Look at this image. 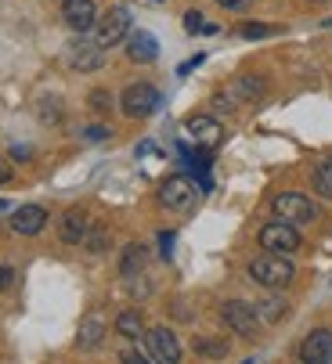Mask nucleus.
Wrapping results in <instances>:
<instances>
[{
    "mask_svg": "<svg viewBox=\"0 0 332 364\" xmlns=\"http://www.w3.org/2000/svg\"><path fill=\"white\" fill-rule=\"evenodd\" d=\"M300 360L304 364H332V332L328 328H314L300 343Z\"/></svg>",
    "mask_w": 332,
    "mask_h": 364,
    "instance_id": "obj_9",
    "label": "nucleus"
},
{
    "mask_svg": "<svg viewBox=\"0 0 332 364\" xmlns=\"http://www.w3.org/2000/svg\"><path fill=\"white\" fill-rule=\"evenodd\" d=\"M145 264H148V249L145 245H127L123 256H120V274L123 278H134V274H145Z\"/></svg>",
    "mask_w": 332,
    "mask_h": 364,
    "instance_id": "obj_16",
    "label": "nucleus"
},
{
    "mask_svg": "<svg viewBox=\"0 0 332 364\" xmlns=\"http://www.w3.org/2000/svg\"><path fill=\"white\" fill-rule=\"evenodd\" d=\"M199 62H202V55H199V58H192V62H185V65H181V76H185V73H192Z\"/></svg>",
    "mask_w": 332,
    "mask_h": 364,
    "instance_id": "obj_33",
    "label": "nucleus"
},
{
    "mask_svg": "<svg viewBox=\"0 0 332 364\" xmlns=\"http://www.w3.org/2000/svg\"><path fill=\"white\" fill-rule=\"evenodd\" d=\"M8 181H11V163L0 159V184H8Z\"/></svg>",
    "mask_w": 332,
    "mask_h": 364,
    "instance_id": "obj_32",
    "label": "nucleus"
},
{
    "mask_svg": "<svg viewBox=\"0 0 332 364\" xmlns=\"http://www.w3.org/2000/svg\"><path fill=\"white\" fill-rule=\"evenodd\" d=\"M260 245H264V252L289 256V252L300 249V231H296V224H289V220L264 224V228H260Z\"/></svg>",
    "mask_w": 332,
    "mask_h": 364,
    "instance_id": "obj_6",
    "label": "nucleus"
},
{
    "mask_svg": "<svg viewBox=\"0 0 332 364\" xmlns=\"http://www.w3.org/2000/svg\"><path fill=\"white\" fill-rule=\"evenodd\" d=\"M286 299H279V296H267V299H260L256 303V318L264 321V325H274V321H282L286 318Z\"/></svg>",
    "mask_w": 332,
    "mask_h": 364,
    "instance_id": "obj_21",
    "label": "nucleus"
},
{
    "mask_svg": "<svg viewBox=\"0 0 332 364\" xmlns=\"http://www.w3.org/2000/svg\"><path fill=\"white\" fill-rule=\"evenodd\" d=\"M185 29H188V33H206L202 15H199V11H188V15H185Z\"/></svg>",
    "mask_w": 332,
    "mask_h": 364,
    "instance_id": "obj_28",
    "label": "nucleus"
},
{
    "mask_svg": "<svg viewBox=\"0 0 332 364\" xmlns=\"http://www.w3.org/2000/svg\"><path fill=\"white\" fill-rule=\"evenodd\" d=\"M120 364H152V357L141 353V350H134V346H123L120 350Z\"/></svg>",
    "mask_w": 332,
    "mask_h": 364,
    "instance_id": "obj_24",
    "label": "nucleus"
},
{
    "mask_svg": "<svg viewBox=\"0 0 332 364\" xmlns=\"http://www.w3.org/2000/svg\"><path fill=\"white\" fill-rule=\"evenodd\" d=\"M141 346L152 357V364H181V343L170 328H148Z\"/></svg>",
    "mask_w": 332,
    "mask_h": 364,
    "instance_id": "obj_5",
    "label": "nucleus"
},
{
    "mask_svg": "<svg viewBox=\"0 0 332 364\" xmlns=\"http://www.w3.org/2000/svg\"><path fill=\"white\" fill-rule=\"evenodd\" d=\"M314 4H321V0H314Z\"/></svg>",
    "mask_w": 332,
    "mask_h": 364,
    "instance_id": "obj_37",
    "label": "nucleus"
},
{
    "mask_svg": "<svg viewBox=\"0 0 332 364\" xmlns=\"http://www.w3.org/2000/svg\"><path fill=\"white\" fill-rule=\"evenodd\" d=\"M43 224H47V210H43V205H22V210L11 213V231L15 235H26V238L40 235Z\"/></svg>",
    "mask_w": 332,
    "mask_h": 364,
    "instance_id": "obj_12",
    "label": "nucleus"
},
{
    "mask_svg": "<svg viewBox=\"0 0 332 364\" xmlns=\"http://www.w3.org/2000/svg\"><path fill=\"white\" fill-rule=\"evenodd\" d=\"M94 36V43L105 50V47H116L120 40H127V33H130V11L127 8H108L105 15H101V22H94V29H90Z\"/></svg>",
    "mask_w": 332,
    "mask_h": 364,
    "instance_id": "obj_3",
    "label": "nucleus"
},
{
    "mask_svg": "<svg viewBox=\"0 0 332 364\" xmlns=\"http://www.w3.org/2000/svg\"><path fill=\"white\" fill-rule=\"evenodd\" d=\"M249 278H253L256 285H264V289H286V285L296 278V271H293V264H289V256L260 252V256L249 259Z\"/></svg>",
    "mask_w": 332,
    "mask_h": 364,
    "instance_id": "obj_1",
    "label": "nucleus"
},
{
    "mask_svg": "<svg viewBox=\"0 0 332 364\" xmlns=\"http://www.w3.org/2000/svg\"><path fill=\"white\" fill-rule=\"evenodd\" d=\"M101 336H105V325H101L98 314H90V318H83V325L76 332V346L80 350H98L101 346Z\"/></svg>",
    "mask_w": 332,
    "mask_h": 364,
    "instance_id": "obj_19",
    "label": "nucleus"
},
{
    "mask_svg": "<svg viewBox=\"0 0 332 364\" xmlns=\"http://www.w3.org/2000/svg\"><path fill=\"white\" fill-rule=\"evenodd\" d=\"M127 58L138 62V65L155 62V58H159V40H155L152 33H145V29L130 33V36H127Z\"/></svg>",
    "mask_w": 332,
    "mask_h": 364,
    "instance_id": "obj_11",
    "label": "nucleus"
},
{
    "mask_svg": "<svg viewBox=\"0 0 332 364\" xmlns=\"http://www.w3.org/2000/svg\"><path fill=\"white\" fill-rule=\"evenodd\" d=\"M159 109V90L152 83H130L123 94H120V112L127 119H145Z\"/></svg>",
    "mask_w": 332,
    "mask_h": 364,
    "instance_id": "obj_4",
    "label": "nucleus"
},
{
    "mask_svg": "<svg viewBox=\"0 0 332 364\" xmlns=\"http://www.w3.org/2000/svg\"><path fill=\"white\" fill-rule=\"evenodd\" d=\"M188 134H192L202 148H217L220 137H224V127H220L213 116H192V119H188Z\"/></svg>",
    "mask_w": 332,
    "mask_h": 364,
    "instance_id": "obj_15",
    "label": "nucleus"
},
{
    "mask_svg": "<svg viewBox=\"0 0 332 364\" xmlns=\"http://www.w3.org/2000/svg\"><path fill=\"white\" fill-rule=\"evenodd\" d=\"M239 36H246V40H260V36H271V26H256V22H249V26L239 29Z\"/></svg>",
    "mask_w": 332,
    "mask_h": 364,
    "instance_id": "obj_25",
    "label": "nucleus"
},
{
    "mask_svg": "<svg viewBox=\"0 0 332 364\" xmlns=\"http://www.w3.org/2000/svg\"><path fill=\"white\" fill-rule=\"evenodd\" d=\"M90 105H94L98 112H108V94H105V90H90Z\"/></svg>",
    "mask_w": 332,
    "mask_h": 364,
    "instance_id": "obj_29",
    "label": "nucleus"
},
{
    "mask_svg": "<svg viewBox=\"0 0 332 364\" xmlns=\"http://www.w3.org/2000/svg\"><path fill=\"white\" fill-rule=\"evenodd\" d=\"M116 332H120L123 339L141 343L145 332H148V325H145V318H141V310H123V314L116 318Z\"/></svg>",
    "mask_w": 332,
    "mask_h": 364,
    "instance_id": "obj_17",
    "label": "nucleus"
},
{
    "mask_svg": "<svg viewBox=\"0 0 332 364\" xmlns=\"http://www.w3.org/2000/svg\"><path fill=\"white\" fill-rule=\"evenodd\" d=\"M87 228H90L87 210H66L62 220H58V238H62L66 245H76V242H83Z\"/></svg>",
    "mask_w": 332,
    "mask_h": 364,
    "instance_id": "obj_14",
    "label": "nucleus"
},
{
    "mask_svg": "<svg viewBox=\"0 0 332 364\" xmlns=\"http://www.w3.org/2000/svg\"><path fill=\"white\" fill-rule=\"evenodd\" d=\"M62 18L69 22V29L90 33L98 22V8H94V0H62Z\"/></svg>",
    "mask_w": 332,
    "mask_h": 364,
    "instance_id": "obj_10",
    "label": "nucleus"
},
{
    "mask_svg": "<svg viewBox=\"0 0 332 364\" xmlns=\"http://www.w3.org/2000/svg\"><path fill=\"white\" fill-rule=\"evenodd\" d=\"M220 318H224V325L246 339H253L260 332V318H256V306H249L246 299H228L224 306H220Z\"/></svg>",
    "mask_w": 332,
    "mask_h": 364,
    "instance_id": "obj_7",
    "label": "nucleus"
},
{
    "mask_svg": "<svg viewBox=\"0 0 332 364\" xmlns=\"http://www.w3.org/2000/svg\"><path fill=\"white\" fill-rule=\"evenodd\" d=\"M271 210H274L279 220H289V224H311L318 217L314 202L307 195H300V191H279L271 198Z\"/></svg>",
    "mask_w": 332,
    "mask_h": 364,
    "instance_id": "obj_2",
    "label": "nucleus"
},
{
    "mask_svg": "<svg viewBox=\"0 0 332 364\" xmlns=\"http://www.w3.org/2000/svg\"><path fill=\"white\" fill-rule=\"evenodd\" d=\"M217 4L224 8V11H246V8L253 4V0H217Z\"/></svg>",
    "mask_w": 332,
    "mask_h": 364,
    "instance_id": "obj_30",
    "label": "nucleus"
},
{
    "mask_svg": "<svg viewBox=\"0 0 332 364\" xmlns=\"http://www.w3.org/2000/svg\"><path fill=\"white\" fill-rule=\"evenodd\" d=\"M159 202L166 205V210H188V205L195 202V184L188 181V177H166L162 184H159Z\"/></svg>",
    "mask_w": 332,
    "mask_h": 364,
    "instance_id": "obj_8",
    "label": "nucleus"
},
{
    "mask_svg": "<svg viewBox=\"0 0 332 364\" xmlns=\"http://www.w3.org/2000/svg\"><path fill=\"white\" fill-rule=\"evenodd\" d=\"M8 282H11V271H8V267H0V289H4Z\"/></svg>",
    "mask_w": 332,
    "mask_h": 364,
    "instance_id": "obj_34",
    "label": "nucleus"
},
{
    "mask_svg": "<svg viewBox=\"0 0 332 364\" xmlns=\"http://www.w3.org/2000/svg\"><path fill=\"white\" fill-rule=\"evenodd\" d=\"M127 289H130L134 296H148V292H152V285H148V278H145V274H134Z\"/></svg>",
    "mask_w": 332,
    "mask_h": 364,
    "instance_id": "obj_26",
    "label": "nucleus"
},
{
    "mask_svg": "<svg viewBox=\"0 0 332 364\" xmlns=\"http://www.w3.org/2000/svg\"><path fill=\"white\" fill-rule=\"evenodd\" d=\"M311 184H314V191H318L321 198H332V159H325V163L314 166Z\"/></svg>",
    "mask_w": 332,
    "mask_h": 364,
    "instance_id": "obj_22",
    "label": "nucleus"
},
{
    "mask_svg": "<svg viewBox=\"0 0 332 364\" xmlns=\"http://www.w3.org/2000/svg\"><path fill=\"white\" fill-rule=\"evenodd\" d=\"M228 90H232V97L239 101V105H246V101H256L264 94V80L260 76H239V80L228 83Z\"/></svg>",
    "mask_w": 332,
    "mask_h": 364,
    "instance_id": "obj_18",
    "label": "nucleus"
},
{
    "mask_svg": "<svg viewBox=\"0 0 332 364\" xmlns=\"http://www.w3.org/2000/svg\"><path fill=\"white\" fill-rule=\"evenodd\" d=\"M83 137H87V141H105V137H108V127H87Z\"/></svg>",
    "mask_w": 332,
    "mask_h": 364,
    "instance_id": "obj_31",
    "label": "nucleus"
},
{
    "mask_svg": "<svg viewBox=\"0 0 332 364\" xmlns=\"http://www.w3.org/2000/svg\"><path fill=\"white\" fill-rule=\"evenodd\" d=\"M325 26H328V29H332V18H328V22H325Z\"/></svg>",
    "mask_w": 332,
    "mask_h": 364,
    "instance_id": "obj_36",
    "label": "nucleus"
},
{
    "mask_svg": "<svg viewBox=\"0 0 332 364\" xmlns=\"http://www.w3.org/2000/svg\"><path fill=\"white\" fill-rule=\"evenodd\" d=\"M4 205H8V202H4V198H0V210H4Z\"/></svg>",
    "mask_w": 332,
    "mask_h": 364,
    "instance_id": "obj_35",
    "label": "nucleus"
},
{
    "mask_svg": "<svg viewBox=\"0 0 332 364\" xmlns=\"http://www.w3.org/2000/svg\"><path fill=\"white\" fill-rule=\"evenodd\" d=\"M159 256H162V259H170V256H174V235H170V231H162V235H159Z\"/></svg>",
    "mask_w": 332,
    "mask_h": 364,
    "instance_id": "obj_27",
    "label": "nucleus"
},
{
    "mask_svg": "<svg viewBox=\"0 0 332 364\" xmlns=\"http://www.w3.org/2000/svg\"><path fill=\"white\" fill-rule=\"evenodd\" d=\"M83 242H87V252H105L108 249V231L101 224H90L87 235H83Z\"/></svg>",
    "mask_w": 332,
    "mask_h": 364,
    "instance_id": "obj_23",
    "label": "nucleus"
},
{
    "mask_svg": "<svg viewBox=\"0 0 332 364\" xmlns=\"http://www.w3.org/2000/svg\"><path fill=\"white\" fill-rule=\"evenodd\" d=\"M101 62H105V55H101V47L94 40H80V43L69 47V65L76 73H94Z\"/></svg>",
    "mask_w": 332,
    "mask_h": 364,
    "instance_id": "obj_13",
    "label": "nucleus"
},
{
    "mask_svg": "<svg viewBox=\"0 0 332 364\" xmlns=\"http://www.w3.org/2000/svg\"><path fill=\"white\" fill-rule=\"evenodd\" d=\"M192 346H195L199 357H209V360L228 357V350H232V343H228V339H220V336H199Z\"/></svg>",
    "mask_w": 332,
    "mask_h": 364,
    "instance_id": "obj_20",
    "label": "nucleus"
}]
</instances>
